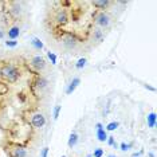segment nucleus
Listing matches in <instances>:
<instances>
[{"mask_svg": "<svg viewBox=\"0 0 157 157\" xmlns=\"http://www.w3.org/2000/svg\"><path fill=\"white\" fill-rule=\"evenodd\" d=\"M62 157H65V156H62Z\"/></svg>", "mask_w": 157, "mask_h": 157, "instance_id": "nucleus-28", "label": "nucleus"}, {"mask_svg": "<svg viewBox=\"0 0 157 157\" xmlns=\"http://www.w3.org/2000/svg\"><path fill=\"white\" fill-rule=\"evenodd\" d=\"M87 157H91V154H89V156H87Z\"/></svg>", "mask_w": 157, "mask_h": 157, "instance_id": "nucleus-27", "label": "nucleus"}, {"mask_svg": "<svg viewBox=\"0 0 157 157\" xmlns=\"http://www.w3.org/2000/svg\"><path fill=\"white\" fill-rule=\"evenodd\" d=\"M47 152H48V148H44L42 151V157H47Z\"/></svg>", "mask_w": 157, "mask_h": 157, "instance_id": "nucleus-22", "label": "nucleus"}, {"mask_svg": "<svg viewBox=\"0 0 157 157\" xmlns=\"http://www.w3.org/2000/svg\"><path fill=\"white\" fill-rule=\"evenodd\" d=\"M19 34H20V30L18 28V27H12V28L8 31V36L11 38V40H15V39L19 36Z\"/></svg>", "mask_w": 157, "mask_h": 157, "instance_id": "nucleus-7", "label": "nucleus"}, {"mask_svg": "<svg viewBox=\"0 0 157 157\" xmlns=\"http://www.w3.org/2000/svg\"><path fill=\"white\" fill-rule=\"evenodd\" d=\"M15 157H26V151L19 148V149H16L15 151Z\"/></svg>", "mask_w": 157, "mask_h": 157, "instance_id": "nucleus-13", "label": "nucleus"}, {"mask_svg": "<svg viewBox=\"0 0 157 157\" xmlns=\"http://www.w3.org/2000/svg\"><path fill=\"white\" fill-rule=\"evenodd\" d=\"M58 22L59 23H66L67 22V16L65 12H60L59 15H58Z\"/></svg>", "mask_w": 157, "mask_h": 157, "instance_id": "nucleus-12", "label": "nucleus"}, {"mask_svg": "<svg viewBox=\"0 0 157 157\" xmlns=\"http://www.w3.org/2000/svg\"><path fill=\"white\" fill-rule=\"evenodd\" d=\"M102 154H104L102 149H95L94 151V157H102Z\"/></svg>", "mask_w": 157, "mask_h": 157, "instance_id": "nucleus-18", "label": "nucleus"}, {"mask_svg": "<svg viewBox=\"0 0 157 157\" xmlns=\"http://www.w3.org/2000/svg\"><path fill=\"white\" fill-rule=\"evenodd\" d=\"M95 38L99 39V40H101V38H102V34H101L99 31H97V32H95Z\"/></svg>", "mask_w": 157, "mask_h": 157, "instance_id": "nucleus-24", "label": "nucleus"}, {"mask_svg": "<svg viewBox=\"0 0 157 157\" xmlns=\"http://www.w3.org/2000/svg\"><path fill=\"white\" fill-rule=\"evenodd\" d=\"M48 58H50V60H51V63H53V65H55V63H57V57H55V54L48 53Z\"/></svg>", "mask_w": 157, "mask_h": 157, "instance_id": "nucleus-17", "label": "nucleus"}, {"mask_svg": "<svg viewBox=\"0 0 157 157\" xmlns=\"http://www.w3.org/2000/svg\"><path fill=\"white\" fill-rule=\"evenodd\" d=\"M44 122H46V119H44V117L42 114H35L31 119V124L35 128H42L44 125Z\"/></svg>", "mask_w": 157, "mask_h": 157, "instance_id": "nucleus-2", "label": "nucleus"}, {"mask_svg": "<svg viewBox=\"0 0 157 157\" xmlns=\"http://www.w3.org/2000/svg\"><path fill=\"white\" fill-rule=\"evenodd\" d=\"M0 38H3V32H0Z\"/></svg>", "mask_w": 157, "mask_h": 157, "instance_id": "nucleus-25", "label": "nucleus"}, {"mask_svg": "<svg viewBox=\"0 0 157 157\" xmlns=\"http://www.w3.org/2000/svg\"><path fill=\"white\" fill-rule=\"evenodd\" d=\"M6 44H7V46H10V47H15L18 43H16L15 40H10V42H6Z\"/></svg>", "mask_w": 157, "mask_h": 157, "instance_id": "nucleus-20", "label": "nucleus"}, {"mask_svg": "<svg viewBox=\"0 0 157 157\" xmlns=\"http://www.w3.org/2000/svg\"><path fill=\"white\" fill-rule=\"evenodd\" d=\"M38 83H39V87H44V86H46V85H47V81H46V79H43V78H42V79H39V82H38Z\"/></svg>", "mask_w": 157, "mask_h": 157, "instance_id": "nucleus-19", "label": "nucleus"}, {"mask_svg": "<svg viewBox=\"0 0 157 157\" xmlns=\"http://www.w3.org/2000/svg\"><path fill=\"white\" fill-rule=\"evenodd\" d=\"M32 66L38 70H43L44 66H46V62H44V59L42 57H35L32 59Z\"/></svg>", "mask_w": 157, "mask_h": 157, "instance_id": "nucleus-3", "label": "nucleus"}, {"mask_svg": "<svg viewBox=\"0 0 157 157\" xmlns=\"http://www.w3.org/2000/svg\"><path fill=\"white\" fill-rule=\"evenodd\" d=\"M85 65H86V59L85 58H81V59L78 60V63H77V67H78V69H82Z\"/></svg>", "mask_w": 157, "mask_h": 157, "instance_id": "nucleus-15", "label": "nucleus"}, {"mask_svg": "<svg viewBox=\"0 0 157 157\" xmlns=\"http://www.w3.org/2000/svg\"><path fill=\"white\" fill-rule=\"evenodd\" d=\"M79 82H81V81H79V78H74V79H72L71 83L69 85V87H67V90H66L67 94H71L72 91L75 90V87L79 85Z\"/></svg>", "mask_w": 157, "mask_h": 157, "instance_id": "nucleus-6", "label": "nucleus"}, {"mask_svg": "<svg viewBox=\"0 0 157 157\" xmlns=\"http://www.w3.org/2000/svg\"><path fill=\"white\" fill-rule=\"evenodd\" d=\"M77 142H78V136H77V133H71V136H70V138H69V146L70 148L75 146Z\"/></svg>", "mask_w": 157, "mask_h": 157, "instance_id": "nucleus-9", "label": "nucleus"}, {"mask_svg": "<svg viewBox=\"0 0 157 157\" xmlns=\"http://www.w3.org/2000/svg\"><path fill=\"white\" fill-rule=\"evenodd\" d=\"M118 125H119L118 122H110L109 125L106 126V129H107V130H116V129L118 128Z\"/></svg>", "mask_w": 157, "mask_h": 157, "instance_id": "nucleus-14", "label": "nucleus"}, {"mask_svg": "<svg viewBox=\"0 0 157 157\" xmlns=\"http://www.w3.org/2000/svg\"><path fill=\"white\" fill-rule=\"evenodd\" d=\"M146 121H148V126H149V128H154V125H156V114L151 113L148 116Z\"/></svg>", "mask_w": 157, "mask_h": 157, "instance_id": "nucleus-8", "label": "nucleus"}, {"mask_svg": "<svg viewBox=\"0 0 157 157\" xmlns=\"http://www.w3.org/2000/svg\"><path fill=\"white\" fill-rule=\"evenodd\" d=\"M32 46H34L35 48H38V50H42V48H43V43H42L40 39H38V38L32 39Z\"/></svg>", "mask_w": 157, "mask_h": 157, "instance_id": "nucleus-11", "label": "nucleus"}, {"mask_svg": "<svg viewBox=\"0 0 157 157\" xmlns=\"http://www.w3.org/2000/svg\"><path fill=\"white\" fill-rule=\"evenodd\" d=\"M109 144H110V145H113V146H116V142H114L113 137H109Z\"/></svg>", "mask_w": 157, "mask_h": 157, "instance_id": "nucleus-23", "label": "nucleus"}, {"mask_svg": "<svg viewBox=\"0 0 157 157\" xmlns=\"http://www.w3.org/2000/svg\"><path fill=\"white\" fill-rule=\"evenodd\" d=\"M97 137L99 141H106L107 140L106 132L102 129V125H101V124H97Z\"/></svg>", "mask_w": 157, "mask_h": 157, "instance_id": "nucleus-4", "label": "nucleus"}, {"mask_svg": "<svg viewBox=\"0 0 157 157\" xmlns=\"http://www.w3.org/2000/svg\"><path fill=\"white\" fill-rule=\"evenodd\" d=\"M59 112H60V106L58 105V106H55V109H54V119H57L58 117H59Z\"/></svg>", "mask_w": 157, "mask_h": 157, "instance_id": "nucleus-16", "label": "nucleus"}, {"mask_svg": "<svg viewBox=\"0 0 157 157\" xmlns=\"http://www.w3.org/2000/svg\"><path fill=\"white\" fill-rule=\"evenodd\" d=\"M97 23L99 26H102V27H105V26H109V16L105 15V13H101V15H98L97 18Z\"/></svg>", "mask_w": 157, "mask_h": 157, "instance_id": "nucleus-5", "label": "nucleus"}, {"mask_svg": "<svg viewBox=\"0 0 157 157\" xmlns=\"http://www.w3.org/2000/svg\"><path fill=\"white\" fill-rule=\"evenodd\" d=\"M94 6L95 7H98V8H102V10H104V8H106L107 6H109V1H106V0H101V1H94Z\"/></svg>", "mask_w": 157, "mask_h": 157, "instance_id": "nucleus-10", "label": "nucleus"}, {"mask_svg": "<svg viewBox=\"0 0 157 157\" xmlns=\"http://www.w3.org/2000/svg\"><path fill=\"white\" fill-rule=\"evenodd\" d=\"M109 157H116V156H113V154H110V156Z\"/></svg>", "mask_w": 157, "mask_h": 157, "instance_id": "nucleus-26", "label": "nucleus"}, {"mask_svg": "<svg viewBox=\"0 0 157 157\" xmlns=\"http://www.w3.org/2000/svg\"><path fill=\"white\" fill-rule=\"evenodd\" d=\"M129 148H130V145H129V144H125V142H122V144H121V149H122V151H128Z\"/></svg>", "mask_w": 157, "mask_h": 157, "instance_id": "nucleus-21", "label": "nucleus"}, {"mask_svg": "<svg viewBox=\"0 0 157 157\" xmlns=\"http://www.w3.org/2000/svg\"><path fill=\"white\" fill-rule=\"evenodd\" d=\"M0 74H1V77H3V78H6L8 82H15L16 79H18V77H19L18 70H16L13 66H11V65L4 66L3 69L0 70Z\"/></svg>", "mask_w": 157, "mask_h": 157, "instance_id": "nucleus-1", "label": "nucleus"}]
</instances>
